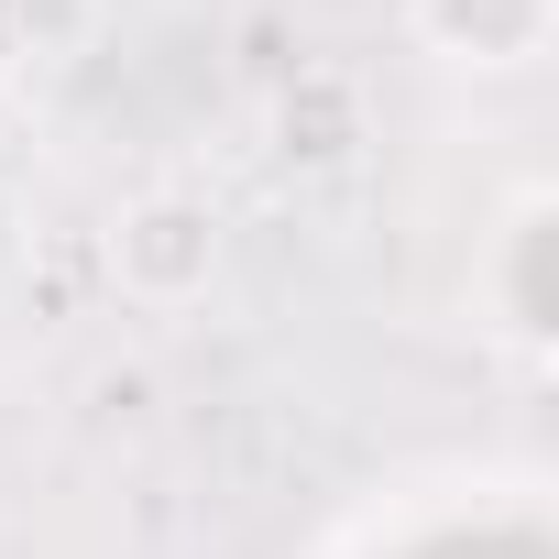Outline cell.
I'll return each mask as SVG.
<instances>
[{"mask_svg":"<svg viewBox=\"0 0 559 559\" xmlns=\"http://www.w3.org/2000/svg\"><path fill=\"white\" fill-rule=\"evenodd\" d=\"M99 252H110V286L143 319H187V308H209L219 263H230V219L198 187H132L110 209V241Z\"/></svg>","mask_w":559,"mask_h":559,"instance_id":"6da1fadb","label":"cell"},{"mask_svg":"<svg viewBox=\"0 0 559 559\" xmlns=\"http://www.w3.org/2000/svg\"><path fill=\"white\" fill-rule=\"evenodd\" d=\"M373 154V99L352 67H297L274 88V165L286 176H352Z\"/></svg>","mask_w":559,"mask_h":559,"instance_id":"7a4b0ae2","label":"cell"},{"mask_svg":"<svg viewBox=\"0 0 559 559\" xmlns=\"http://www.w3.org/2000/svg\"><path fill=\"white\" fill-rule=\"evenodd\" d=\"M406 34H417L439 67L515 78V67H537V56H548L559 0H406Z\"/></svg>","mask_w":559,"mask_h":559,"instance_id":"3957f363","label":"cell"},{"mask_svg":"<svg viewBox=\"0 0 559 559\" xmlns=\"http://www.w3.org/2000/svg\"><path fill=\"white\" fill-rule=\"evenodd\" d=\"M483 297H493V319H504V341H548V198L526 187L515 209H504V230H493V263H483Z\"/></svg>","mask_w":559,"mask_h":559,"instance_id":"277c9868","label":"cell"},{"mask_svg":"<svg viewBox=\"0 0 559 559\" xmlns=\"http://www.w3.org/2000/svg\"><path fill=\"white\" fill-rule=\"evenodd\" d=\"M12 23H23V56L56 67V56L88 45V0H12Z\"/></svg>","mask_w":559,"mask_h":559,"instance_id":"5b68a950","label":"cell"},{"mask_svg":"<svg viewBox=\"0 0 559 559\" xmlns=\"http://www.w3.org/2000/svg\"><path fill=\"white\" fill-rule=\"evenodd\" d=\"M23 252H34V219H23L12 187H0V274H23Z\"/></svg>","mask_w":559,"mask_h":559,"instance_id":"8992f818","label":"cell"}]
</instances>
